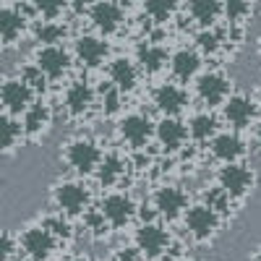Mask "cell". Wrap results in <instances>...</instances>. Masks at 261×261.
Returning a JSON list of instances; mask_svg holds the SVG:
<instances>
[{
	"label": "cell",
	"mask_w": 261,
	"mask_h": 261,
	"mask_svg": "<svg viewBox=\"0 0 261 261\" xmlns=\"http://www.w3.org/2000/svg\"><path fill=\"white\" fill-rule=\"evenodd\" d=\"M178 261H199V258H188V256H183V258H178Z\"/></svg>",
	"instance_id": "obj_45"
},
{
	"label": "cell",
	"mask_w": 261,
	"mask_h": 261,
	"mask_svg": "<svg viewBox=\"0 0 261 261\" xmlns=\"http://www.w3.org/2000/svg\"><path fill=\"white\" fill-rule=\"evenodd\" d=\"M115 130L123 146H128L134 154H141L146 151V146L154 141V120H151L146 113L134 110V113H123L115 120Z\"/></svg>",
	"instance_id": "obj_7"
},
{
	"label": "cell",
	"mask_w": 261,
	"mask_h": 261,
	"mask_svg": "<svg viewBox=\"0 0 261 261\" xmlns=\"http://www.w3.org/2000/svg\"><path fill=\"white\" fill-rule=\"evenodd\" d=\"M32 63L39 68V73L47 79V84H63L71 81L73 71V55L68 45H50V47H34Z\"/></svg>",
	"instance_id": "obj_8"
},
{
	"label": "cell",
	"mask_w": 261,
	"mask_h": 261,
	"mask_svg": "<svg viewBox=\"0 0 261 261\" xmlns=\"http://www.w3.org/2000/svg\"><path fill=\"white\" fill-rule=\"evenodd\" d=\"M123 102H125V97L115 89L113 84L102 81L97 86V110L105 118H120L123 115Z\"/></svg>",
	"instance_id": "obj_33"
},
{
	"label": "cell",
	"mask_w": 261,
	"mask_h": 261,
	"mask_svg": "<svg viewBox=\"0 0 261 261\" xmlns=\"http://www.w3.org/2000/svg\"><path fill=\"white\" fill-rule=\"evenodd\" d=\"M258 183L256 170L248 162H232V165H217L214 170V186L222 188L235 204L246 201L248 196L253 193Z\"/></svg>",
	"instance_id": "obj_5"
},
{
	"label": "cell",
	"mask_w": 261,
	"mask_h": 261,
	"mask_svg": "<svg viewBox=\"0 0 261 261\" xmlns=\"http://www.w3.org/2000/svg\"><path fill=\"white\" fill-rule=\"evenodd\" d=\"M151 105L162 118H180L188 105H191V94L183 84L175 81H160L154 89H151Z\"/></svg>",
	"instance_id": "obj_17"
},
{
	"label": "cell",
	"mask_w": 261,
	"mask_h": 261,
	"mask_svg": "<svg viewBox=\"0 0 261 261\" xmlns=\"http://www.w3.org/2000/svg\"><path fill=\"white\" fill-rule=\"evenodd\" d=\"M94 110H97V86H92L84 76L65 81V86L60 89V113L73 123H81Z\"/></svg>",
	"instance_id": "obj_3"
},
{
	"label": "cell",
	"mask_w": 261,
	"mask_h": 261,
	"mask_svg": "<svg viewBox=\"0 0 261 261\" xmlns=\"http://www.w3.org/2000/svg\"><path fill=\"white\" fill-rule=\"evenodd\" d=\"M251 16H253V6L251 3H243V0H230V3H222V27L246 29Z\"/></svg>",
	"instance_id": "obj_35"
},
{
	"label": "cell",
	"mask_w": 261,
	"mask_h": 261,
	"mask_svg": "<svg viewBox=\"0 0 261 261\" xmlns=\"http://www.w3.org/2000/svg\"><path fill=\"white\" fill-rule=\"evenodd\" d=\"M55 123V107L47 102V97L34 99V105L21 115V128H24V141H42Z\"/></svg>",
	"instance_id": "obj_21"
},
{
	"label": "cell",
	"mask_w": 261,
	"mask_h": 261,
	"mask_svg": "<svg viewBox=\"0 0 261 261\" xmlns=\"http://www.w3.org/2000/svg\"><path fill=\"white\" fill-rule=\"evenodd\" d=\"M134 248L144 256V261H162L167 256V251L172 248V232L160 220L146 222V225H136Z\"/></svg>",
	"instance_id": "obj_13"
},
{
	"label": "cell",
	"mask_w": 261,
	"mask_h": 261,
	"mask_svg": "<svg viewBox=\"0 0 261 261\" xmlns=\"http://www.w3.org/2000/svg\"><path fill=\"white\" fill-rule=\"evenodd\" d=\"M32 21L24 13V6H0V47L13 50L29 34Z\"/></svg>",
	"instance_id": "obj_22"
},
{
	"label": "cell",
	"mask_w": 261,
	"mask_h": 261,
	"mask_svg": "<svg viewBox=\"0 0 261 261\" xmlns=\"http://www.w3.org/2000/svg\"><path fill=\"white\" fill-rule=\"evenodd\" d=\"M186 21L196 24L199 29H214L222 21V3L220 0H191L183 6Z\"/></svg>",
	"instance_id": "obj_28"
},
{
	"label": "cell",
	"mask_w": 261,
	"mask_h": 261,
	"mask_svg": "<svg viewBox=\"0 0 261 261\" xmlns=\"http://www.w3.org/2000/svg\"><path fill=\"white\" fill-rule=\"evenodd\" d=\"M227 45V39H225V32L222 27H214V29H199L193 34V50L199 53L201 58H214V55H220Z\"/></svg>",
	"instance_id": "obj_30"
},
{
	"label": "cell",
	"mask_w": 261,
	"mask_h": 261,
	"mask_svg": "<svg viewBox=\"0 0 261 261\" xmlns=\"http://www.w3.org/2000/svg\"><path fill=\"white\" fill-rule=\"evenodd\" d=\"M130 175H134L130 157H125L118 149H110V151H105V157H102V162L92 178L102 191H125V180Z\"/></svg>",
	"instance_id": "obj_16"
},
{
	"label": "cell",
	"mask_w": 261,
	"mask_h": 261,
	"mask_svg": "<svg viewBox=\"0 0 261 261\" xmlns=\"http://www.w3.org/2000/svg\"><path fill=\"white\" fill-rule=\"evenodd\" d=\"M16 241H18L21 261H50L58 253V248H60V243L39 222L27 225L16 235Z\"/></svg>",
	"instance_id": "obj_12"
},
{
	"label": "cell",
	"mask_w": 261,
	"mask_h": 261,
	"mask_svg": "<svg viewBox=\"0 0 261 261\" xmlns=\"http://www.w3.org/2000/svg\"><path fill=\"white\" fill-rule=\"evenodd\" d=\"M21 81H24L27 86H29V89L37 94V97H45L47 94V89H50V84H47V79L45 76H42L39 73V68H37V65L29 60L27 65H21V68H18V73H16Z\"/></svg>",
	"instance_id": "obj_36"
},
{
	"label": "cell",
	"mask_w": 261,
	"mask_h": 261,
	"mask_svg": "<svg viewBox=\"0 0 261 261\" xmlns=\"http://www.w3.org/2000/svg\"><path fill=\"white\" fill-rule=\"evenodd\" d=\"M186 128H188V141L191 144H209L222 130V120L217 113L201 107V110L191 113V118L186 120Z\"/></svg>",
	"instance_id": "obj_26"
},
{
	"label": "cell",
	"mask_w": 261,
	"mask_h": 261,
	"mask_svg": "<svg viewBox=\"0 0 261 261\" xmlns=\"http://www.w3.org/2000/svg\"><path fill=\"white\" fill-rule=\"evenodd\" d=\"M193 94L204 105V110H212L217 113L220 107L235 94V86H232V79L225 68H206L199 73V79L193 81Z\"/></svg>",
	"instance_id": "obj_4"
},
{
	"label": "cell",
	"mask_w": 261,
	"mask_h": 261,
	"mask_svg": "<svg viewBox=\"0 0 261 261\" xmlns=\"http://www.w3.org/2000/svg\"><path fill=\"white\" fill-rule=\"evenodd\" d=\"M178 11L180 8L172 3V0H146V3L141 6V13L149 21V27H165V24H170V21H175Z\"/></svg>",
	"instance_id": "obj_32"
},
{
	"label": "cell",
	"mask_w": 261,
	"mask_h": 261,
	"mask_svg": "<svg viewBox=\"0 0 261 261\" xmlns=\"http://www.w3.org/2000/svg\"><path fill=\"white\" fill-rule=\"evenodd\" d=\"M251 261H261V248H256V253L251 256Z\"/></svg>",
	"instance_id": "obj_43"
},
{
	"label": "cell",
	"mask_w": 261,
	"mask_h": 261,
	"mask_svg": "<svg viewBox=\"0 0 261 261\" xmlns=\"http://www.w3.org/2000/svg\"><path fill=\"white\" fill-rule=\"evenodd\" d=\"M94 206H97V212L102 214V220L110 225L113 232H120V230H125L128 225L136 222L139 201H136L128 191H105L102 199H99Z\"/></svg>",
	"instance_id": "obj_6"
},
{
	"label": "cell",
	"mask_w": 261,
	"mask_h": 261,
	"mask_svg": "<svg viewBox=\"0 0 261 261\" xmlns=\"http://www.w3.org/2000/svg\"><path fill=\"white\" fill-rule=\"evenodd\" d=\"M149 204H151V209L157 212V220L175 222V220H183V214L188 212L191 196L178 183H162V186H157L154 191H151Z\"/></svg>",
	"instance_id": "obj_11"
},
{
	"label": "cell",
	"mask_w": 261,
	"mask_h": 261,
	"mask_svg": "<svg viewBox=\"0 0 261 261\" xmlns=\"http://www.w3.org/2000/svg\"><path fill=\"white\" fill-rule=\"evenodd\" d=\"M253 102H256V107H258V113H261V86L256 89V94H253Z\"/></svg>",
	"instance_id": "obj_42"
},
{
	"label": "cell",
	"mask_w": 261,
	"mask_h": 261,
	"mask_svg": "<svg viewBox=\"0 0 261 261\" xmlns=\"http://www.w3.org/2000/svg\"><path fill=\"white\" fill-rule=\"evenodd\" d=\"M39 225L45 227V230L55 238V241H58L60 246L71 243L73 238H76L73 220H68V217H63V214H58V212H47L45 217H39Z\"/></svg>",
	"instance_id": "obj_31"
},
{
	"label": "cell",
	"mask_w": 261,
	"mask_h": 261,
	"mask_svg": "<svg viewBox=\"0 0 261 261\" xmlns=\"http://www.w3.org/2000/svg\"><path fill=\"white\" fill-rule=\"evenodd\" d=\"M18 256V241L8 230H0V261H16Z\"/></svg>",
	"instance_id": "obj_38"
},
{
	"label": "cell",
	"mask_w": 261,
	"mask_h": 261,
	"mask_svg": "<svg viewBox=\"0 0 261 261\" xmlns=\"http://www.w3.org/2000/svg\"><path fill=\"white\" fill-rule=\"evenodd\" d=\"M248 141L243 139V134L222 128L212 141H209V154L217 165H232V162H246L248 157Z\"/></svg>",
	"instance_id": "obj_20"
},
{
	"label": "cell",
	"mask_w": 261,
	"mask_h": 261,
	"mask_svg": "<svg viewBox=\"0 0 261 261\" xmlns=\"http://www.w3.org/2000/svg\"><path fill=\"white\" fill-rule=\"evenodd\" d=\"M110 261H144V256H141L134 246H128V248L123 246V248H118V251L113 253V258H110Z\"/></svg>",
	"instance_id": "obj_39"
},
{
	"label": "cell",
	"mask_w": 261,
	"mask_h": 261,
	"mask_svg": "<svg viewBox=\"0 0 261 261\" xmlns=\"http://www.w3.org/2000/svg\"><path fill=\"white\" fill-rule=\"evenodd\" d=\"M253 144L258 146V151H261V120L253 125Z\"/></svg>",
	"instance_id": "obj_40"
},
{
	"label": "cell",
	"mask_w": 261,
	"mask_h": 261,
	"mask_svg": "<svg viewBox=\"0 0 261 261\" xmlns=\"http://www.w3.org/2000/svg\"><path fill=\"white\" fill-rule=\"evenodd\" d=\"M29 37L34 39V47L65 45L71 37V21H34L29 27Z\"/></svg>",
	"instance_id": "obj_27"
},
{
	"label": "cell",
	"mask_w": 261,
	"mask_h": 261,
	"mask_svg": "<svg viewBox=\"0 0 261 261\" xmlns=\"http://www.w3.org/2000/svg\"><path fill=\"white\" fill-rule=\"evenodd\" d=\"M50 201L53 212L68 217V220H79L94 206V193L89 183L81 178H60L50 188Z\"/></svg>",
	"instance_id": "obj_2"
},
{
	"label": "cell",
	"mask_w": 261,
	"mask_h": 261,
	"mask_svg": "<svg viewBox=\"0 0 261 261\" xmlns=\"http://www.w3.org/2000/svg\"><path fill=\"white\" fill-rule=\"evenodd\" d=\"M65 261H97V258L89 256V253H73L71 258H65Z\"/></svg>",
	"instance_id": "obj_41"
},
{
	"label": "cell",
	"mask_w": 261,
	"mask_h": 261,
	"mask_svg": "<svg viewBox=\"0 0 261 261\" xmlns=\"http://www.w3.org/2000/svg\"><path fill=\"white\" fill-rule=\"evenodd\" d=\"M105 73H107V84H113L123 97L139 89L141 71H139L136 60L130 58V55H115V58H110V63L105 65Z\"/></svg>",
	"instance_id": "obj_23"
},
{
	"label": "cell",
	"mask_w": 261,
	"mask_h": 261,
	"mask_svg": "<svg viewBox=\"0 0 261 261\" xmlns=\"http://www.w3.org/2000/svg\"><path fill=\"white\" fill-rule=\"evenodd\" d=\"M167 68H170L172 81L186 86V84L196 81V79H199V73L204 71V58L196 53L193 47L183 45V47L170 53V65H167Z\"/></svg>",
	"instance_id": "obj_25"
},
{
	"label": "cell",
	"mask_w": 261,
	"mask_h": 261,
	"mask_svg": "<svg viewBox=\"0 0 261 261\" xmlns=\"http://www.w3.org/2000/svg\"><path fill=\"white\" fill-rule=\"evenodd\" d=\"M220 120L222 125H227V130H235V134H243V130H251L258 123V107L253 102L251 94L235 92L222 107H220Z\"/></svg>",
	"instance_id": "obj_15"
},
{
	"label": "cell",
	"mask_w": 261,
	"mask_h": 261,
	"mask_svg": "<svg viewBox=\"0 0 261 261\" xmlns=\"http://www.w3.org/2000/svg\"><path fill=\"white\" fill-rule=\"evenodd\" d=\"M222 220L217 217L209 206H204L201 201H196L188 206V212L183 214V227H186V235L196 246H206V243H214L222 232Z\"/></svg>",
	"instance_id": "obj_10"
},
{
	"label": "cell",
	"mask_w": 261,
	"mask_h": 261,
	"mask_svg": "<svg viewBox=\"0 0 261 261\" xmlns=\"http://www.w3.org/2000/svg\"><path fill=\"white\" fill-rule=\"evenodd\" d=\"M68 50L73 55V63L84 71H97V68L110 63V42L97 37L94 32L76 34Z\"/></svg>",
	"instance_id": "obj_14"
},
{
	"label": "cell",
	"mask_w": 261,
	"mask_h": 261,
	"mask_svg": "<svg viewBox=\"0 0 261 261\" xmlns=\"http://www.w3.org/2000/svg\"><path fill=\"white\" fill-rule=\"evenodd\" d=\"M21 144H24L21 118H13L0 110V154H16Z\"/></svg>",
	"instance_id": "obj_29"
},
{
	"label": "cell",
	"mask_w": 261,
	"mask_h": 261,
	"mask_svg": "<svg viewBox=\"0 0 261 261\" xmlns=\"http://www.w3.org/2000/svg\"><path fill=\"white\" fill-rule=\"evenodd\" d=\"M130 58L136 60L141 76H160L170 65V50L160 42V34L157 37H144Z\"/></svg>",
	"instance_id": "obj_19"
},
{
	"label": "cell",
	"mask_w": 261,
	"mask_h": 261,
	"mask_svg": "<svg viewBox=\"0 0 261 261\" xmlns=\"http://www.w3.org/2000/svg\"><path fill=\"white\" fill-rule=\"evenodd\" d=\"M154 141L165 154H180L188 149V128L183 118H160L154 123Z\"/></svg>",
	"instance_id": "obj_24"
},
{
	"label": "cell",
	"mask_w": 261,
	"mask_h": 261,
	"mask_svg": "<svg viewBox=\"0 0 261 261\" xmlns=\"http://www.w3.org/2000/svg\"><path fill=\"white\" fill-rule=\"evenodd\" d=\"M201 204H204V206H209L217 217H220L222 222H227V220H230L232 206H235V201L230 199V196H227L222 188H217V186H209V188H204V191H201Z\"/></svg>",
	"instance_id": "obj_34"
},
{
	"label": "cell",
	"mask_w": 261,
	"mask_h": 261,
	"mask_svg": "<svg viewBox=\"0 0 261 261\" xmlns=\"http://www.w3.org/2000/svg\"><path fill=\"white\" fill-rule=\"evenodd\" d=\"M34 99H39V97L16 73L0 79V110L3 113H8L13 118H21L34 105Z\"/></svg>",
	"instance_id": "obj_18"
},
{
	"label": "cell",
	"mask_w": 261,
	"mask_h": 261,
	"mask_svg": "<svg viewBox=\"0 0 261 261\" xmlns=\"http://www.w3.org/2000/svg\"><path fill=\"white\" fill-rule=\"evenodd\" d=\"M84 227H86V232H89V238L92 241H107V238H110V225H107L105 220H102V214L97 212V206H92L89 212H86L84 217Z\"/></svg>",
	"instance_id": "obj_37"
},
{
	"label": "cell",
	"mask_w": 261,
	"mask_h": 261,
	"mask_svg": "<svg viewBox=\"0 0 261 261\" xmlns=\"http://www.w3.org/2000/svg\"><path fill=\"white\" fill-rule=\"evenodd\" d=\"M256 53H258V58H261V37H258V42H256Z\"/></svg>",
	"instance_id": "obj_44"
},
{
	"label": "cell",
	"mask_w": 261,
	"mask_h": 261,
	"mask_svg": "<svg viewBox=\"0 0 261 261\" xmlns=\"http://www.w3.org/2000/svg\"><path fill=\"white\" fill-rule=\"evenodd\" d=\"M102 157H105V146L94 136H86V134L71 136L60 149V160L73 172V178H81V180L94 175Z\"/></svg>",
	"instance_id": "obj_1"
},
{
	"label": "cell",
	"mask_w": 261,
	"mask_h": 261,
	"mask_svg": "<svg viewBox=\"0 0 261 261\" xmlns=\"http://www.w3.org/2000/svg\"><path fill=\"white\" fill-rule=\"evenodd\" d=\"M84 18L89 21V27L94 29L97 37L107 39L123 32V27L128 24V11L123 3L115 0H102V3H92L84 6Z\"/></svg>",
	"instance_id": "obj_9"
}]
</instances>
